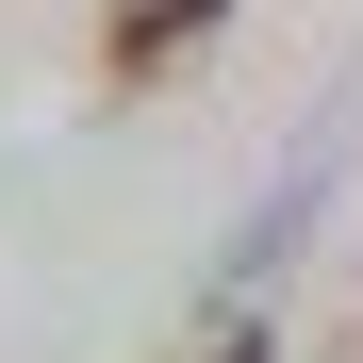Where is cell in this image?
<instances>
[{
  "label": "cell",
  "instance_id": "cell-1",
  "mask_svg": "<svg viewBox=\"0 0 363 363\" xmlns=\"http://www.w3.org/2000/svg\"><path fill=\"white\" fill-rule=\"evenodd\" d=\"M215 17H231V0H116V17H99V83H116V99H133V83H165Z\"/></svg>",
  "mask_w": 363,
  "mask_h": 363
},
{
  "label": "cell",
  "instance_id": "cell-4",
  "mask_svg": "<svg viewBox=\"0 0 363 363\" xmlns=\"http://www.w3.org/2000/svg\"><path fill=\"white\" fill-rule=\"evenodd\" d=\"M330 363H363V297H347V330H330Z\"/></svg>",
  "mask_w": 363,
  "mask_h": 363
},
{
  "label": "cell",
  "instance_id": "cell-2",
  "mask_svg": "<svg viewBox=\"0 0 363 363\" xmlns=\"http://www.w3.org/2000/svg\"><path fill=\"white\" fill-rule=\"evenodd\" d=\"M314 199H330V133H314V149L281 165V199H264L248 231H231V314H248V281H281V264H297V231H314Z\"/></svg>",
  "mask_w": 363,
  "mask_h": 363
},
{
  "label": "cell",
  "instance_id": "cell-3",
  "mask_svg": "<svg viewBox=\"0 0 363 363\" xmlns=\"http://www.w3.org/2000/svg\"><path fill=\"white\" fill-rule=\"evenodd\" d=\"M165 363H264V314H215L199 347H165Z\"/></svg>",
  "mask_w": 363,
  "mask_h": 363
}]
</instances>
